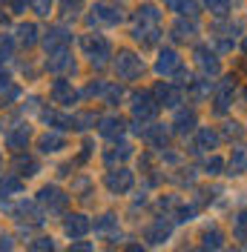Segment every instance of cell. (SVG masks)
<instances>
[{
    "label": "cell",
    "mask_w": 247,
    "mask_h": 252,
    "mask_svg": "<svg viewBox=\"0 0 247 252\" xmlns=\"http://www.w3.org/2000/svg\"><path fill=\"white\" fill-rule=\"evenodd\" d=\"M81 52H83V58H89V63L95 69H101L112 58V43L104 34H83L81 37Z\"/></svg>",
    "instance_id": "obj_1"
},
{
    "label": "cell",
    "mask_w": 247,
    "mask_h": 252,
    "mask_svg": "<svg viewBox=\"0 0 247 252\" xmlns=\"http://www.w3.org/2000/svg\"><path fill=\"white\" fill-rule=\"evenodd\" d=\"M112 69H115L118 80H138L147 66L141 61V55H135L132 49H118V55L112 61Z\"/></svg>",
    "instance_id": "obj_2"
},
{
    "label": "cell",
    "mask_w": 247,
    "mask_h": 252,
    "mask_svg": "<svg viewBox=\"0 0 247 252\" xmlns=\"http://www.w3.org/2000/svg\"><path fill=\"white\" fill-rule=\"evenodd\" d=\"M158 103H155L153 92H132V97H129V112H132V118H135V124H153L155 115H158ZM138 126V129H141Z\"/></svg>",
    "instance_id": "obj_3"
},
{
    "label": "cell",
    "mask_w": 247,
    "mask_h": 252,
    "mask_svg": "<svg viewBox=\"0 0 247 252\" xmlns=\"http://www.w3.org/2000/svg\"><path fill=\"white\" fill-rule=\"evenodd\" d=\"M124 9L115 3H95L92 15H89V26H118L124 23Z\"/></svg>",
    "instance_id": "obj_4"
},
{
    "label": "cell",
    "mask_w": 247,
    "mask_h": 252,
    "mask_svg": "<svg viewBox=\"0 0 247 252\" xmlns=\"http://www.w3.org/2000/svg\"><path fill=\"white\" fill-rule=\"evenodd\" d=\"M193 61H196V69L201 72V78H216L218 72H221L218 55L210 46H204V43H199V46L193 49Z\"/></svg>",
    "instance_id": "obj_5"
},
{
    "label": "cell",
    "mask_w": 247,
    "mask_h": 252,
    "mask_svg": "<svg viewBox=\"0 0 247 252\" xmlns=\"http://www.w3.org/2000/svg\"><path fill=\"white\" fill-rule=\"evenodd\" d=\"M153 97H155L158 106L175 109V106L184 100V89H181L178 83H172V80H161V83H155L153 86Z\"/></svg>",
    "instance_id": "obj_6"
},
{
    "label": "cell",
    "mask_w": 247,
    "mask_h": 252,
    "mask_svg": "<svg viewBox=\"0 0 247 252\" xmlns=\"http://www.w3.org/2000/svg\"><path fill=\"white\" fill-rule=\"evenodd\" d=\"M104 187L112 195H129L132 187H135V175L129 172L126 166H118V169H112V172L104 175Z\"/></svg>",
    "instance_id": "obj_7"
},
{
    "label": "cell",
    "mask_w": 247,
    "mask_h": 252,
    "mask_svg": "<svg viewBox=\"0 0 247 252\" xmlns=\"http://www.w3.org/2000/svg\"><path fill=\"white\" fill-rule=\"evenodd\" d=\"M233 92H236V78L227 75V78L218 80V86H213V112L216 115H227L233 103Z\"/></svg>",
    "instance_id": "obj_8"
},
{
    "label": "cell",
    "mask_w": 247,
    "mask_h": 252,
    "mask_svg": "<svg viewBox=\"0 0 247 252\" xmlns=\"http://www.w3.org/2000/svg\"><path fill=\"white\" fill-rule=\"evenodd\" d=\"M38 204L46 206L52 215H58V212H63V209L69 206V195H66L63 189H58V187H43L41 192H38Z\"/></svg>",
    "instance_id": "obj_9"
},
{
    "label": "cell",
    "mask_w": 247,
    "mask_h": 252,
    "mask_svg": "<svg viewBox=\"0 0 247 252\" xmlns=\"http://www.w3.org/2000/svg\"><path fill=\"white\" fill-rule=\"evenodd\" d=\"M172 229H175V220L172 218H167V215H161V218H155L147 229H144V238L150 241V244H164V241H170V235H172Z\"/></svg>",
    "instance_id": "obj_10"
},
{
    "label": "cell",
    "mask_w": 247,
    "mask_h": 252,
    "mask_svg": "<svg viewBox=\"0 0 247 252\" xmlns=\"http://www.w3.org/2000/svg\"><path fill=\"white\" fill-rule=\"evenodd\" d=\"M181 66H184V63H181V58H178L175 49H161L158 58H155V75H161V78H172Z\"/></svg>",
    "instance_id": "obj_11"
},
{
    "label": "cell",
    "mask_w": 247,
    "mask_h": 252,
    "mask_svg": "<svg viewBox=\"0 0 247 252\" xmlns=\"http://www.w3.org/2000/svg\"><path fill=\"white\" fill-rule=\"evenodd\" d=\"M132 40L141 43V49H153L161 40V29L158 23H132Z\"/></svg>",
    "instance_id": "obj_12"
},
{
    "label": "cell",
    "mask_w": 247,
    "mask_h": 252,
    "mask_svg": "<svg viewBox=\"0 0 247 252\" xmlns=\"http://www.w3.org/2000/svg\"><path fill=\"white\" fill-rule=\"evenodd\" d=\"M49 97H52V103H58V106H72V103H78L75 86H72L69 80H63V78H58L52 86H49Z\"/></svg>",
    "instance_id": "obj_13"
},
{
    "label": "cell",
    "mask_w": 247,
    "mask_h": 252,
    "mask_svg": "<svg viewBox=\"0 0 247 252\" xmlns=\"http://www.w3.org/2000/svg\"><path fill=\"white\" fill-rule=\"evenodd\" d=\"M92 229H95V235L109 241V244H115V241L121 238V226H118V218H115L112 212H104V215L92 223Z\"/></svg>",
    "instance_id": "obj_14"
},
{
    "label": "cell",
    "mask_w": 247,
    "mask_h": 252,
    "mask_svg": "<svg viewBox=\"0 0 247 252\" xmlns=\"http://www.w3.org/2000/svg\"><path fill=\"white\" fill-rule=\"evenodd\" d=\"M124 132H126V121L121 115H107V118H98V135L107 138V141H118Z\"/></svg>",
    "instance_id": "obj_15"
},
{
    "label": "cell",
    "mask_w": 247,
    "mask_h": 252,
    "mask_svg": "<svg viewBox=\"0 0 247 252\" xmlns=\"http://www.w3.org/2000/svg\"><path fill=\"white\" fill-rule=\"evenodd\" d=\"M89 229H92V220L86 218L83 212H75V215H66L63 218V232H66V238H72V241L83 238Z\"/></svg>",
    "instance_id": "obj_16"
},
{
    "label": "cell",
    "mask_w": 247,
    "mask_h": 252,
    "mask_svg": "<svg viewBox=\"0 0 247 252\" xmlns=\"http://www.w3.org/2000/svg\"><path fill=\"white\" fill-rule=\"evenodd\" d=\"M170 32H172L175 43H193L196 34H199V23H196V17H178Z\"/></svg>",
    "instance_id": "obj_17"
},
{
    "label": "cell",
    "mask_w": 247,
    "mask_h": 252,
    "mask_svg": "<svg viewBox=\"0 0 247 252\" xmlns=\"http://www.w3.org/2000/svg\"><path fill=\"white\" fill-rule=\"evenodd\" d=\"M72 43V32L63 29V26H55V29L46 32V37H43V49H46L49 55H55V52H63V49Z\"/></svg>",
    "instance_id": "obj_18"
},
{
    "label": "cell",
    "mask_w": 247,
    "mask_h": 252,
    "mask_svg": "<svg viewBox=\"0 0 247 252\" xmlns=\"http://www.w3.org/2000/svg\"><path fill=\"white\" fill-rule=\"evenodd\" d=\"M213 34H216V43H218V49L221 52H230L233 49V43H236V37L242 34V26L239 23H218L216 29H213Z\"/></svg>",
    "instance_id": "obj_19"
},
{
    "label": "cell",
    "mask_w": 247,
    "mask_h": 252,
    "mask_svg": "<svg viewBox=\"0 0 247 252\" xmlns=\"http://www.w3.org/2000/svg\"><path fill=\"white\" fill-rule=\"evenodd\" d=\"M138 135L144 138V143H150L153 149H167V141H170V132L161 124L144 126V129H138Z\"/></svg>",
    "instance_id": "obj_20"
},
{
    "label": "cell",
    "mask_w": 247,
    "mask_h": 252,
    "mask_svg": "<svg viewBox=\"0 0 247 252\" xmlns=\"http://www.w3.org/2000/svg\"><path fill=\"white\" fill-rule=\"evenodd\" d=\"M247 172V146L245 143H236L230 152V160H227V175L230 178H239V175Z\"/></svg>",
    "instance_id": "obj_21"
},
{
    "label": "cell",
    "mask_w": 247,
    "mask_h": 252,
    "mask_svg": "<svg viewBox=\"0 0 247 252\" xmlns=\"http://www.w3.org/2000/svg\"><path fill=\"white\" fill-rule=\"evenodd\" d=\"M196 124H199V118H196L193 109H178L175 121H172V132L175 135H190V132H196Z\"/></svg>",
    "instance_id": "obj_22"
},
{
    "label": "cell",
    "mask_w": 247,
    "mask_h": 252,
    "mask_svg": "<svg viewBox=\"0 0 247 252\" xmlns=\"http://www.w3.org/2000/svg\"><path fill=\"white\" fill-rule=\"evenodd\" d=\"M201 250L204 252L224 250V232H221L218 226H207V229H201Z\"/></svg>",
    "instance_id": "obj_23"
},
{
    "label": "cell",
    "mask_w": 247,
    "mask_h": 252,
    "mask_svg": "<svg viewBox=\"0 0 247 252\" xmlns=\"http://www.w3.org/2000/svg\"><path fill=\"white\" fill-rule=\"evenodd\" d=\"M218 146V132L210 126H201L196 129V152H213Z\"/></svg>",
    "instance_id": "obj_24"
},
{
    "label": "cell",
    "mask_w": 247,
    "mask_h": 252,
    "mask_svg": "<svg viewBox=\"0 0 247 252\" xmlns=\"http://www.w3.org/2000/svg\"><path fill=\"white\" fill-rule=\"evenodd\" d=\"M129 158H132V146L121 141V143H115L112 149L104 152V163H107V166H115V163H126Z\"/></svg>",
    "instance_id": "obj_25"
},
{
    "label": "cell",
    "mask_w": 247,
    "mask_h": 252,
    "mask_svg": "<svg viewBox=\"0 0 247 252\" xmlns=\"http://www.w3.org/2000/svg\"><path fill=\"white\" fill-rule=\"evenodd\" d=\"M17 129H9L6 132V143L12 146V149H23L26 143H29V135H32V129L26 124H15Z\"/></svg>",
    "instance_id": "obj_26"
},
{
    "label": "cell",
    "mask_w": 247,
    "mask_h": 252,
    "mask_svg": "<svg viewBox=\"0 0 247 252\" xmlns=\"http://www.w3.org/2000/svg\"><path fill=\"white\" fill-rule=\"evenodd\" d=\"M46 69H52V72H75V61H72L69 52L63 49V52H55V58L46 61Z\"/></svg>",
    "instance_id": "obj_27"
},
{
    "label": "cell",
    "mask_w": 247,
    "mask_h": 252,
    "mask_svg": "<svg viewBox=\"0 0 247 252\" xmlns=\"http://www.w3.org/2000/svg\"><path fill=\"white\" fill-rule=\"evenodd\" d=\"M170 12H175L178 17H196L199 15V3L196 0H167Z\"/></svg>",
    "instance_id": "obj_28"
},
{
    "label": "cell",
    "mask_w": 247,
    "mask_h": 252,
    "mask_svg": "<svg viewBox=\"0 0 247 252\" xmlns=\"http://www.w3.org/2000/svg\"><path fill=\"white\" fill-rule=\"evenodd\" d=\"M204 9L218 20H227L230 17V0H204Z\"/></svg>",
    "instance_id": "obj_29"
},
{
    "label": "cell",
    "mask_w": 247,
    "mask_h": 252,
    "mask_svg": "<svg viewBox=\"0 0 247 252\" xmlns=\"http://www.w3.org/2000/svg\"><path fill=\"white\" fill-rule=\"evenodd\" d=\"M38 146H41L43 155H49V152H61V149H66V141H63L61 135H43V138L38 141Z\"/></svg>",
    "instance_id": "obj_30"
},
{
    "label": "cell",
    "mask_w": 247,
    "mask_h": 252,
    "mask_svg": "<svg viewBox=\"0 0 247 252\" xmlns=\"http://www.w3.org/2000/svg\"><path fill=\"white\" fill-rule=\"evenodd\" d=\"M15 169H17V175H26V178H32V175H38V160H35L32 155H17Z\"/></svg>",
    "instance_id": "obj_31"
},
{
    "label": "cell",
    "mask_w": 247,
    "mask_h": 252,
    "mask_svg": "<svg viewBox=\"0 0 247 252\" xmlns=\"http://www.w3.org/2000/svg\"><path fill=\"white\" fill-rule=\"evenodd\" d=\"M221 135H224L227 141H242V138H245V126L239 124V121H227V124L221 126Z\"/></svg>",
    "instance_id": "obj_32"
},
{
    "label": "cell",
    "mask_w": 247,
    "mask_h": 252,
    "mask_svg": "<svg viewBox=\"0 0 247 252\" xmlns=\"http://www.w3.org/2000/svg\"><path fill=\"white\" fill-rule=\"evenodd\" d=\"M26 252H58V244L52 238L43 235V238H35L29 247H26Z\"/></svg>",
    "instance_id": "obj_33"
},
{
    "label": "cell",
    "mask_w": 247,
    "mask_h": 252,
    "mask_svg": "<svg viewBox=\"0 0 247 252\" xmlns=\"http://www.w3.org/2000/svg\"><path fill=\"white\" fill-rule=\"evenodd\" d=\"M17 34H20V43L29 49V46H35V40H38V26H35V23H23V26L17 29Z\"/></svg>",
    "instance_id": "obj_34"
},
{
    "label": "cell",
    "mask_w": 247,
    "mask_h": 252,
    "mask_svg": "<svg viewBox=\"0 0 247 252\" xmlns=\"http://www.w3.org/2000/svg\"><path fill=\"white\" fill-rule=\"evenodd\" d=\"M124 100V86H118V83H107V92H104V103H109V106H118Z\"/></svg>",
    "instance_id": "obj_35"
},
{
    "label": "cell",
    "mask_w": 247,
    "mask_h": 252,
    "mask_svg": "<svg viewBox=\"0 0 247 252\" xmlns=\"http://www.w3.org/2000/svg\"><path fill=\"white\" fill-rule=\"evenodd\" d=\"M233 235L239 238V241H247V209H242L233 218Z\"/></svg>",
    "instance_id": "obj_36"
},
{
    "label": "cell",
    "mask_w": 247,
    "mask_h": 252,
    "mask_svg": "<svg viewBox=\"0 0 247 252\" xmlns=\"http://www.w3.org/2000/svg\"><path fill=\"white\" fill-rule=\"evenodd\" d=\"M221 169H224V160L216 155V152H210V158L204 160V175H210V178H216V175H221Z\"/></svg>",
    "instance_id": "obj_37"
},
{
    "label": "cell",
    "mask_w": 247,
    "mask_h": 252,
    "mask_svg": "<svg viewBox=\"0 0 247 252\" xmlns=\"http://www.w3.org/2000/svg\"><path fill=\"white\" fill-rule=\"evenodd\" d=\"M95 121H98L95 112H81V115L72 118V129H81V132H83V129H89V124H95Z\"/></svg>",
    "instance_id": "obj_38"
},
{
    "label": "cell",
    "mask_w": 247,
    "mask_h": 252,
    "mask_svg": "<svg viewBox=\"0 0 247 252\" xmlns=\"http://www.w3.org/2000/svg\"><path fill=\"white\" fill-rule=\"evenodd\" d=\"M104 92H107V80H92V83L83 89L86 97H104Z\"/></svg>",
    "instance_id": "obj_39"
},
{
    "label": "cell",
    "mask_w": 247,
    "mask_h": 252,
    "mask_svg": "<svg viewBox=\"0 0 247 252\" xmlns=\"http://www.w3.org/2000/svg\"><path fill=\"white\" fill-rule=\"evenodd\" d=\"M17 192H20V181L17 178H6L0 184V195H17Z\"/></svg>",
    "instance_id": "obj_40"
},
{
    "label": "cell",
    "mask_w": 247,
    "mask_h": 252,
    "mask_svg": "<svg viewBox=\"0 0 247 252\" xmlns=\"http://www.w3.org/2000/svg\"><path fill=\"white\" fill-rule=\"evenodd\" d=\"M29 3H32V9H35L41 17H49V12H52V3H55V0H29Z\"/></svg>",
    "instance_id": "obj_41"
},
{
    "label": "cell",
    "mask_w": 247,
    "mask_h": 252,
    "mask_svg": "<svg viewBox=\"0 0 247 252\" xmlns=\"http://www.w3.org/2000/svg\"><path fill=\"white\" fill-rule=\"evenodd\" d=\"M78 9H81V0H63V15L66 17H78Z\"/></svg>",
    "instance_id": "obj_42"
},
{
    "label": "cell",
    "mask_w": 247,
    "mask_h": 252,
    "mask_svg": "<svg viewBox=\"0 0 247 252\" xmlns=\"http://www.w3.org/2000/svg\"><path fill=\"white\" fill-rule=\"evenodd\" d=\"M12 46H15L12 37H9V34H0V58H9V55H12Z\"/></svg>",
    "instance_id": "obj_43"
},
{
    "label": "cell",
    "mask_w": 247,
    "mask_h": 252,
    "mask_svg": "<svg viewBox=\"0 0 247 252\" xmlns=\"http://www.w3.org/2000/svg\"><path fill=\"white\" fill-rule=\"evenodd\" d=\"M69 252H95V247L89 244V241H72V247H69Z\"/></svg>",
    "instance_id": "obj_44"
},
{
    "label": "cell",
    "mask_w": 247,
    "mask_h": 252,
    "mask_svg": "<svg viewBox=\"0 0 247 252\" xmlns=\"http://www.w3.org/2000/svg\"><path fill=\"white\" fill-rule=\"evenodd\" d=\"M15 250V241L12 235H0V252H12Z\"/></svg>",
    "instance_id": "obj_45"
},
{
    "label": "cell",
    "mask_w": 247,
    "mask_h": 252,
    "mask_svg": "<svg viewBox=\"0 0 247 252\" xmlns=\"http://www.w3.org/2000/svg\"><path fill=\"white\" fill-rule=\"evenodd\" d=\"M72 189H78V192H86V189H89V178H86V175H81L75 184H72Z\"/></svg>",
    "instance_id": "obj_46"
},
{
    "label": "cell",
    "mask_w": 247,
    "mask_h": 252,
    "mask_svg": "<svg viewBox=\"0 0 247 252\" xmlns=\"http://www.w3.org/2000/svg\"><path fill=\"white\" fill-rule=\"evenodd\" d=\"M6 3H9V9H12L15 15H20V12L26 9V0H6Z\"/></svg>",
    "instance_id": "obj_47"
},
{
    "label": "cell",
    "mask_w": 247,
    "mask_h": 252,
    "mask_svg": "<svg viewBox=\"0 0 247 252\" xmlns=\"http://www.w3.org/2000/svg\"><path fill=\"white\" fill-rule=\"evenodd\" d=\"M121 252H147V250H144L141 244H126V247H124Z\"/></svg>",
    "instance_id": "obj_48"
},
{
    "label": "cell",
    "mask_w": 247,
    "mask_h": 252,
    "mask_svg": "<svg viewBox=\"0 0 247 252\" xmlns=\"http://www.w3.org/2000/svg\"><path fill=\"white\" fill-rule=\"evenodd\" d=\"M3 86H9V72L0 66V89H3Z\"/></svg>",
    "instance_id": "obj_49"
},
{
    "label": "cell",
    "mask_w": 247,
    "mask_h": 252,
    "mask_svg": "<svg viewBox=\"0 0 247 252\" xmlns=\"http://www.w3.org/2000/svg\"><path fill=\"white\" fill-rule=\"evenodd\" d=\"M242 49H245V55H247V37H245V43H242Z\"/></svg>",
    "instance_id": "obj_50"
},
{
    "label": "cell",
    "mask_w": 247,
    "mask_h": 252,
    "mask_svg": "<svg viewBox=\"0 0 247 252\" xmlns=\"http://www.w3.org/2000/svg\"><path fill=\"white\" fill-rule=\"evenodd\" d=\"M187 252H204V250H201V247H199V250H187Z\"/></svg>",
    "instance_id": "obj_51"
},
{
    "label": "cell",
    "mask_w": 247,
    "mask_h": 252,
    "mask_svg": "<svg viewBox=\"0 0 247 252\" xmlns=\"http://www.w3.org/2000/svg\"><path fill=\"white\" fill-rule=\"evenodd\" d=\"M0 23H6V17H3V15H0Z\"/></svg>",
    "instance_id": "obj_52"
},
{
    "label": "cell",
    "mask_w": 247,
    "mask_h": 252,
    "mask_svg": "<svg viewBox=\"0 0 247 252\" xmlns=\"http://www.w3.org/2000/svg\"><path fill=\"white\" fill-rule=\"evenodd\" d=\"M0 166H3V155H0Z\"/></svg>",
    "instance_id": "obj_53"
},
{
    "label": "cell",
    "mask_w": 247,
    "mask_h": 252,
    "mask_svg": "<svg viewBox=\"0 0 247 252\" xmlns=\"http://www.w3.org/2000/svg\"><path fill=\"white\" fill-rule=\"evenodd\" d=\"M245 97H247V92H245Z\"/></svg>",
    "instance_id": "obj_54"
},
{
    "label": "cell",
    "mask_w": 247,
    "mask_h": 252,
    "mask_svg": "<svg viewBox=\"0 0 247 252\" xmlns=\"http://www.w3.org/2000/svg\"><path fill=\"white\" fill-rule=\"evenodd\" d=\"M233 252H236V250H233Z\"/></svg>",
    "instance_id": "obj_55"
}]
</instances>
